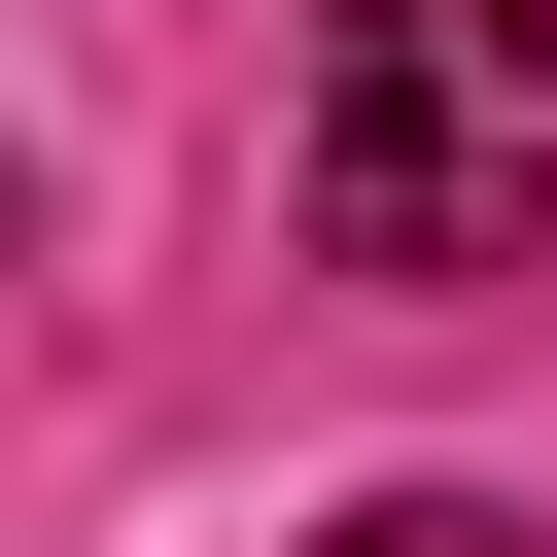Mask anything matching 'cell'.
Instances as JSON below:
<instances>
[{"label": "cell", "instance_id": "1", "mask_svg": "<svg viewBox=\"0 0 557 557\" xmlns=\"http://www.w3.org/2000/svg\"><path fill=\"white\" fill-rule=\"evenodd\" d=\"M278 209H313V278H522L557 244V0H313Z\"/></svg>", "mask_w": 557, "mask_h": 557}, {"label": "cell", "instance_id": "2", "mask_svg": "<svg viewBox=\"0 0 557 557\" xmlns=\"http://www.w3.org/2000/svg\"><path fill=\"white\" fill-rule=\"evenodd\" d=\"M348 557H522V522H487V487H383V522H348Z\"/></svg>", "mask_w": 557, "mask_h": 557}, {"label": "cell", "instance_id": "3", "mask_svg": "<svg viewBox=\"0 0 557 557\" xmlns=\"http://www.w3.org/2000/svg\"><path fill=\"white\" fill-rule=\"evenodd\" d=\"M0 278H35V174H0Z\"/></svg>", "mask_w": 557, "mask_h": 557}]
</instances>
